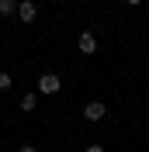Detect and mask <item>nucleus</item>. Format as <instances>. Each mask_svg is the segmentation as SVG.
I'll list each match as a JSON object with an SVG mask.
<instances>
[{"mask_svg":"<svg viewBox=\"0 0 149 152\" xmlns=\"http://www.w3.org/2000/svg\"><path fill=\"white\" fill-rule=\"evenodd\" d=\"M83 152H104V149H101V145H87Z\"/></svg>","mask_w":149,"mask_h":152,"instance_id":"obj_8","label":"nucleus"},{"mask_svg":"<svg viewBox=\"0 0 149 152\" xmlns=\"http://www.w3.org/2000/svg\"><path fill=\"white\" fill-rule=\"evenodd\" d=\"M38 107V94H24L21 97V111H35Z\"/></svg>","mask_w":149,"mask_h":152,"instance_id":"obj_6","label":"nucleus"},{"mask_svg":"<svg viewBox=\"0 0 149 152\" xmlns=\"http://www.w3.org/2000/svg\"><path fill=\"white\" fill-rule=\"evenodd\" d=\"M59 86H63V80L56 73H42L38 76V94H59Z\"/></svg>","mask_w":149,"mask_h":152,"instance_id":"obj_2","label":"nucleus"},{"mask_svg":"<svg viewBox=\"0 0 149 152\" xmlns=\"http://www.w3.org/2000/svg\"><path fill=\"white\" fill-rule=\"evenodd\" d=\"M76 48H80L83 56H94V52H97V38H94V31H83V35L76 38Z\"/></svg>","mask_w":149,"mask_h":152,"instance_id":"obj_3","label":"nucleus"},{"mask_svg":"<svg viewBox=\"0 0 149 152\" xmlns=\"http://www.w3.org/2000/svg\"><path fill=\"white\" fill-rule=\"evenodd\" d=\"M18 18L24 21V24H35L38 21V4L35 0H18Z\"/></svg>","mask_w":149,"mask_h":152,"instance_id":"obj_1","label":"nucleus"},{"mask_svg":"<svg viewBox=\"0 0 149 152\" xmlns=\"http://www.w3.org/2000/svg\"><path fill=\"white\" fill-rule=\"evenodd\" d=\"M18 152H38V149H35V145H21Z\"/></svg>","mask_w":149,"mask_h":152,"instance_id":"obj_9","label":"nucleus"},{"mask_svg":"<svg viewBox=\"0 0 149 152\" xmlns=\"http://www.w3.org/2000/svg\"><path fill=\"white\" fill-rule=\"evenodd\" d=\"M0 90H10V73H4V69H0Z\"/></svg>","mask_w":149,"mask_h":152,"instance_id":"obj_7","label":"nucleus"},{"mask_svg":"<svg viewBox=\"0 0 149 152\" xmlns=\"http://www.w3.org/2000/svg\"><path fill=\"white\" fill-rule=\"evenodd\" d=\"M104 114H108V107H104L101 100H90V104L83 107V118H87V121H101Z\"/></svg>","mask_w":149,"mask_h":152,"instance_id":"obj_4","label":"nucleus"},{"mask_svg":"<svg viewBox=\"0 0 149 152\" xmlns=\"http://www.w3.org/2000/svg\"><path fill=\"white\" fill-rule=\"evenodd\" d=\"M125 4H132V7H139V4H142V0H125Z\"/></svg>","mask_w":149,"mask_h":152,"instance_id":"obj_10","label":"nucleus"},{"mask_svg":"<svg viewBox=\"0 0 149 152\" xmlns=\"http://www.w3.org/2000/svg\"><path fill=\"white\" fill-rule=\"evenodd\" d=\"M18 14V0H0V18H10Z\"/></svg>","mask_w":149,"mask_h":152,"instance_id":"obj_5","label":"nucleus"}]
</instances>
